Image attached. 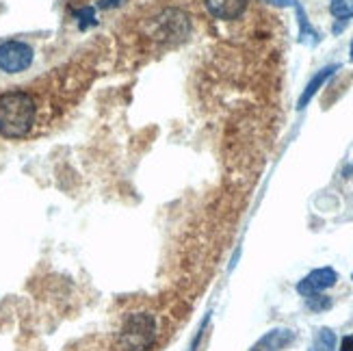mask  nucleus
Returning a JSON list of instances; mask_svg holds the SVG:
<instances>
[{"mask_svg":"<svg viewBox=\"0 0 353 351\" xmlns=\"http://www.w3.org/2000/svg\"><path fill=\"white\" fill-rule=\"evenodd\" d=\"M351 280H353V276H351Z\"/></svg>","mask_w":353,"mask_h":351,"instance_id":"17","label":"nucleus"},{"mask_svg":"<svg viewBox=\"0 0 353 351\" xmlns=\"http://www.w3.org/2000/svg\"><path fill=\"white\" fill-rule=\"evenodd\" d=\"M157 321L150 312H134L121 328L119 341L126 351H148L157 343Z\"/></svg>","mask_w":353,"mask_h":351,"instance_id":"2","label":"nucleus"},{"mask_svg":"<svg viewBox=\"0 0 353 351\" xmlns=\"http://www.w3.org/2000/svg\"><path fill=\"white\" fill-rule=\"evenodd\" d=\"M124 0H100V7L102 9H113V7H119Z\"/></svg>","mask_w":353,"mask_h":351,"instance_id":"14","label":"nucleus"},{"mask_svg":"<svg viewBox=\"0 0 353 351\" xmlns=\"http://www.w3.org/2000/svg\"><path fill=\"white\" fill-rule=\"evenodd\" d=\"M293 341H295V332L293 330H284V328L282 330H271L269 334H265V337L252 347V351H282Z\"/></svg>","mask_w":353,"mask_h":351,"instance_id":"6","label":"nucleus"},{"mask_svg":"<svg viewBox=\"0 0 353 351\" xmlns=\"http://www.w3.org/2000/svg\"><path fill=\"white\" fill-rule=\"evenodd\" d=\"M295 9H297V18H299V39H301V41H308L310 46H314V43L319 41L316 30L310 26V22H308V18H305V13H303V9L299 7L297 0H295Z\"/></svg>","mask_w":353,"mask_h":351,"instance_id":"9","label":"nucleus"},{"mask_svg":"<svg viewBox=\"0 0 353 351\" xmlns=\"http://www.w3.org/2000/svg\"><path fill=\"white\" fill-rule=\"evenodd\" d=\"M330 11H332L334 18L349 20V18H353V0H332Z\"/></svg>","mask_w":353,"mask_h":351,"instance_id":"10","label":"nucleus"},{"mask_svg":"<svg viewBox=\"0 0 353 351\" xmlns=\"http://www.w3.org/2000/svg\"><path fill=\"white\" fill-rule=\"evenodd\" d=\"M33 63V48L24 41H5L0 43V70L7 74L24 72Z\"/></svg>","mask_w":353,"mask_h":351,"instance_id":"3","label":"nucleus"},{"mask_svg":"<svg viewBox=\"0 0 353 351\" xmlns=\"http://www.w3.org/2000/svg\"><path fill=\"white\" fill-rule=\"evenodd\" d=\"M349 54H351V57H349V59H351V61H353V43H351V52H349Z\"/></svg>","mask_w":353,"mask_h":351,"instance_id":"16","label":"nucleus"},{"mask_svg":"<svg viewBox=\"0 0 353 351\" xmlns=\"http://www.w3.org/2000/svg\"><path fill=\"white\" fill-rule=\"evenodd\" d=\"M305 306L314 312H323V310H330L332 308V299L321 295V293H312V295H305Z\"/></svg>","mask_w":353,"mask_h":351,"instance_id":"11","label":"nucleus"},{"mask_svg":"<svg viewBox=\"0 0 353 351\" xmlns=\"http://www.w3.org/2000/svg\"><path fill=\"white\" fill-rule=\"evenodd\" d=\"M269 3H275V5H295V0H269Z\"/></svg>","mask_w":353,"mask_h":351,"instance_id":"15","label":"nucleus"},{"mask_svg":"<svg viewBox=\"0 0 353 351\" xmlns=\"http://www.w3.org/2000/svg\"><path fill=\"white\" fill-rule=\"evenodd\" d=\"M336 280H339V273H336L332 267H323V269H314L305 276L299 284H297V291L299 295H312V293H323L325 288L334 286Z\"/></svg>","mask_w":353,"mask_h":351,"instance_id":"4","label":"nucleus"},{"mask_svg":"<svg viewBox=\"0 0 353 351\" xmlns=\"http://www.w3.org/2000/svg\"><path fill=\"white\" fill-rule=\"evenodd\" d=\"M341 351H353V334H349V337L343 339L341 343Z\"/></svg>","mask_w":353,"mask_h":351,"instance_id":"13","label":"nucleus"},{"mask_svg":"<svg viewBox=\"0 0 353 351\" xmlns=\"http://www.w3.org/2000/svg\"><path fill=\"white\" fill-rule=\"evenodd\" d=\"M248 0H206V9L217 20H236L243 15Z\"/></svg>","mask_w":353,"mask_h":351,"instance_id":"5","label":"nucleus"},{"mask_svg":"<svg viewBox=\"0 0 353 351\" xmlns=\"http://www.w3.org/2000/svg\"><path fill=\"white\" fill-rule=\"evenodd\" d=\"M339 68H341V66H336V63H334V66H325L323 70H319V72L312 76V79H310V83L305 85L303 94H301V98H299V102H297V109H305V106H308V102L316 96V91L327 83V79H330V76H332L336 70H339Z\"/></svg>","mask_w":353,"mask_h":351,"instance_id":"7","label":"nucleus"},{"mask_svg":"<svg viewBox=\"0 0 353 351\" xmlns=\"http://www.w3.org/2000/svg\"><path fill=\"white\" fill-rule=\"evenodd\" d=\"M336 349V334L330 328H321L314 337L310 351H334Z\"/></svg>","mask_w":353,"mask_h":351,"instance_id":"8","label":"nucleus"},{"mask_svg":"<svg viewBox=\"0 0 353 351\" xmlns=\"http://www.w3.org/2000/svg\"><path fill=\"white\" fill-rule=\"evenodd\" d=\"M96 13H94V9H81L79 11V22H81V28H87L89 24H96Z\"/></svg>","mask_w":353,"mask_h":351,"instance_id":"12","label":"nucleus"},{"mask_svg":"<svg viewBox=\"0 0 353 351\" xmlns=\"http://www.w3.org/2000/svg\"><path fill=\"white\" fill-rule=\"evenodd\" d=\"M37 117V104L26 91H7L0 96V134L22 139L30 132Z\"/></svg>","mask_w":353,"mask_h":351,"instance_id":"1","label":"nucleus"}]
</instances>
